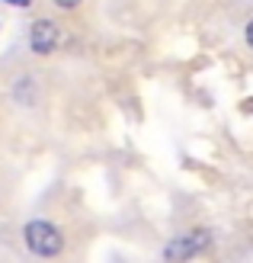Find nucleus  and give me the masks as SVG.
Returning a JSON list of instances; mask_svg holds the SVG:
<instances>
[{"label": "nucleus", "instance_id": "f03ea898", "mask_svg": "<svg viewBox=\"0 0 253 263\" xmlns=\"http://www.w3.org/2000/svg\"><path fill=\"white\" fill-rule=\"evenodd\" d=\"M205 244H208V234L205 231H196V234H189V238H183V241H173L164 251V257L167 260H186V257H192L196 251H202Z\"/></svg>", "mask_w": 253, "mask_h": 263}, {"label": "nucleus", "instance_id": "20e7f679", "mask_svg": "<svg viewBox=\"0 0 253 263\" xmlns=\"http://www.w3.org/2000/svg\"><path fill=\"white\" fill-rule=\"evenodd\" d=\"M55 4H58L61 10H74L77 4H81V0H55Z\"/></svg>", "mask_w": 253, "mask_h": 263}, {"label": "nucleus", "instance_id": "39448f33", "mask_svg": "<svg viewBox=\"0 0 253 263\" xmlns=\"http://www.w3.org/2000/svg\"><path fill=\"white\" fill-rule=\"evenodd\" d=\"M10 4H16V7H29L32 0H10Z\"/></svg>", "mask_w": 253, "mask_h": 263}, {"label": "nucleus", "instance_id": "7ed1b4c3", "mask_svg": "<svg viewBox=\"0 0 253 263\" xmlns=\"http://www.w3.org/2000/svg\"><path fill=\"white\" fill-rule=\"evenodd\" d=\"M55 45H58V26L51 20H38L32 26V48L38 55H48V51H55Z\"/></svg>", "mask_w": 253, "mask_h": 263}, {"label": "nucleus", "instance_id": "f257e3e1", "mask_svg": "<svg viewBox=\"0 0 253 263\" xmlns=\"http://www.w3.org/2000/svg\"><path fill=\"white\" fill-rule=\"evenodd\" d=\"M26 244L42 257H55L61 251V231L48 221H32V225H26Z\"/></svg>", "mask_w": 253, "mask_h": 263}]
</instances>
